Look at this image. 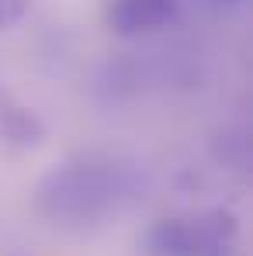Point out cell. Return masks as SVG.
<instances>
[{
  "instance_id": "cell-6",
  "label": "cell",
  "mask_w": 253,
  "mask_h": 256,
  "mask_svg": "<svg viewBox=\"0 0 253 256\" xmlns=\"http://www.w3.org/2000/svg\"><path fill=\"white\" fill-rule=\"evenodd\" d=\"M205 7L211 10H236V7H243V0H201Z\"/></svg>"
},
{
  "instance_id": "cell-3",
  "label": "cell",
  "mask_w": 253,
  "mask_h": 256,
  "mask_svg": "<svg viewBox=\"0 0 253 256\" xmlns=\"http://www.w3.org/2000/svg\"><path fill=\"white\" fill-rule=\"evenodd\" d=\"M180 14V0H108L104 4V21L115 35L139 38L167 28Z\"/></svg>"
},
{
  "instance_id": "cell-4",
  "label": "cell",
  "mask_w": 253,
  "mask_h": 256,
  "mask_svg": "<svg viewBox=\"0 0 253 256\" xmlns=\"http://www.w3.org/2000/svg\"><path fill=\"white\" fill-rule=\"evenodd\" d=\"M42 118L28 104H21L11 90L0 86V142L7 149H35V146H42Z\"/></svg>"
},
{
  "instance_id": "cell-1",
  "label": "cell",
  "mask_w": 253,
  "mask_h": 256,
  "mask_svg": "<svg viewBox=\"0 0 253 256\" xmlns=\"http://www.w3.org/2000/svg\"><path fill=\"white\" fill-rule=\"evenodd\" d=\"M142 190V170L135 160L87 149L66 156L35 187V214L59 232H97L125 212Z\"/></svg>"
},
{
  "instance_id": "cell-5",
  "label": "cell",
  "mask_w": 253,
  "mask_h": 256,
  "mask_svg": "<svg viewBox=\"0 0 253 256\" xmlns=\"http://www.w3.org/2000/svg\"><path fill=\"white\" fill-rule=\"evenodd\" d=\"M28 7H32V0H0V32L14 28L28 14Z\"/></svg>"
},
{
  "instance_id": "cell-2",
  "label": "cell",
  "mask_w": 253,
  "mask_h": 256,
  "mask_svg": "<svg viewBox=\"0 0 253 256\" xmlns=\"http://www.w3.org/2000/svg\"><path fill=\"white\" fill-rule=\"evenodd\" d=\"M236 250H239V218L222 204L167 214L153 222L146 232L149 256H236Z\"/></svg>"
}]
</instances>
